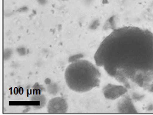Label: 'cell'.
<instances>
[{
  "mask_svg": "<svg viewBox=\"0 0 153 115\" xmlns=\"http://www.w3.org/2000/svg\"><path fill=\"white\" fill-rule=\"evenodd\" d=\"M67 105L66 101L60 97H55L52 99L49 103V113H63L66 111Z\"/></svg>",
  "mask_w": 153,
  "mask_h": 115,
  "instance_id": "obj_3",
  "label": "cell"
},
{
  "mask_svg": "<svg viewBox=\"0 0 153 115\" xmlns=\"http://www.w3.org/2000/svg\"><path fill=\"white\" fill-rule=\"evenodd\" d=\"M94 60L120 82L149 84L153 80V33L135 27L116 29L101 43Z\"/></svg>",
  "mask_w": 153,
  "mask_h": 115,
  "instance_id": "obj_1",
  "label": "cell"
},
{
  "mask_svg": "<svg viewBox=\"0 0 153 115\" xmlns=\"http://www.w3.org/2000/svg\"><path fill=\"white\" fill-rule=\"evenodd\" d=\"M100 73L97 67L87 60H78L70 64L65 71L66 82L71 90L85 92L97 87Z\"/></svg>",
  "mask_w": 153,
  "mask_h": 115,
  "instance_id": "obj_2",
  "label": "cell"
}]
</instances>
